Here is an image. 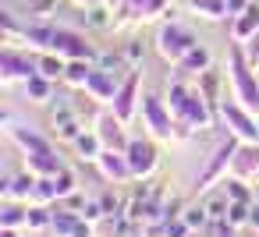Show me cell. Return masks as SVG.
Masks as SVG:
<instances>
[{
    "instance_id": "obj_1",
    "label": "cell",
    "mask_w": 259,
    "mask_h": 237,
    "mask_svg": "<svg viewBox=\"0 0 259 237\" xmlns=\"http://www.w3.org/2000/svg\"><path fill=\"white\" fill-rule=\"evenodd\" d=\"M192 46H195V39H192L185 29H178V25H163L160 36H156V50H160L167 61H185Z\"/></svg>"
},
{
    "instance_id": "obj_2",
    "label": "cell",
    "mask_w": 259,
    "mask_h": 237,
    "mask_svg": "<svg viewBox=\"0 0 259 237\" xmlns=\"http://www.w3.org/2000/svg\"><path fill=\"white\" fill-rule=\"evenodd\" d=\"M255 32H259V8H255V4H248L241 15H234L231 36H234V43H248Z\"/></svg>"
},
{
    "instance_id": "obj_3",
    "label": "cell",
    "mask_w": 259,
    "mask_h": 237,
    "mask_svg": "<svg viewBox=\"0 0 259 237\" xmlns=\"http://www.w3.org/2000/svg\"><path fill=\"white\" fill-rule=\"evenodd\" d=\"M128 166H132V173H149L153 166H156V152H153V145H142V142H132L128 145Z\"/></svg>"
},
{
    "instance_id": "obj_4",
    "label": "cell",
    "mask_w": 259,
    "mask_h": 237,
    "mask_svg": "<svg viewBox=\"0 0 259 237\" xmlns=\"http://www.w3.org/2000/svg\"><path fill=\"white\" fill-rule=\"evenodd\" d=\"M54 131L61 138H78V121L68 103H54Z\"/></svg>"
},
{
    "instance_id": "obj_5",
    "label": "cell",
    "mask_w": 259,
    "mask_h": 237,
    "mask_svg": "<svg viewBox=\"0 0 259 237\" xmlns=\"http://www.w3.org/2000/svg\"><path fill=\"white\" fill-rule=\"evenodd\" d=\"M54 50H61V53H71V57H78V61H85V57L93 53V50H89V46H85V43H82L75 32H61V29L54 32Z\"/></svg>"
},
{
    "instance_id": "obj_6",
    "label": "cell",
    "mask_w": 259,
    "mask_h": 237,
    "mask_svg": "<svg viewBox=\"0 0 259 237\" xmlns=\"http://www.w3.org/2000/svg\"><path fill=\"white\" fill-rule=\"evenodd\" d=\"M188 8H192L195 15L209 18V22H220L224 15H231V11H227V0H188Z\"/></svg>"
},
{
    "instance_id": "obj_7",
    "label": "cell",
    "mask_w": 259,
    "mask_h": 237,
    "mask_svg": "<svg viewBox=\"0 0 259 237\" xmlns=\"http://www.w3.org/2000/svg\"><path fill=\"white\" fill-rule=\"evenodd\" d=\"M206 64H209V53H206L202 46H192V50H188V57L181 61V68H185V71H206Z\"/></svg>"
},
{
    "instance_id": "obj_8",
    "label": "cell",
    "mask_w": 259,
    "mask_h": 237,
    "mask_svg": "<svg viewBox=\"0 0 259 237\" xmlns=\"http://www.w3.org/2000/svg\"><path fill=\"white\" fill-rule=\"evenodd\" d=\"M132 96H135V75L124 82V89H121V96H117V113H121V121H128V113H132Z\"/></svg>"
},
{
    "instance_id": "obj_9",
    "label": "cell",
    "mask_w": 259,
    "mask_h": 237,
    "mask_svg": "<svg viewBox=\"0 0 259 237\" xmlns=\"http://www.w3.org/2000/svg\"><path fill=\"white\" fill-rule=\"evenodd\" d=\"M85 25H93V29H110L107 8H103V4H93V8H85Z\"/></svg>"
},
{
    "instance_id": "obj_10",
    "label": "cell",
    "mask_w": 259,
    "mask_h": 237,
    "mask_svg": "<svg viewBox=\"0 0 259 237\" xmlns=\"http://www.w3.org/2000/svg\"><path fill=\"white\" fill-rule=\"evenodd\" d=\"M121 61H124V57H117V53H100V57H96L100 71H103V75H114V78H117V71H121Z\"/></svg>"
},
{
    "instance_id": "obj_11",
    "label": "cell",
    "mask_w": 259,
    "mask_h": 237,
    "mask_svg": "<svg viewBox=\"0 0 259 237\" xmlns=\"http://www.w3.org/2000/svg\"><path fill=\"white\" fill-rule=\"evenodd\" d=\"M36 68H39V75H43V78H57L61 71H68V68L61 64V57H43Z\"/></svg>"
},
{
    "instance_id": "obj_12",
    "label": "cell",
    "mask_w": 259,
    "mask_h": 237,
    "mask_svg": "<svg viewBox=\"0 0 259 237\" xmlns=\"http://www.w3.org/2000/svg\"><path fill=\"white\" fill-rule=\"evenodd\" d=\"M64 78H68L71 85H89V78H93V71H89V68H85V64L78 61V64H71V68H68V75H64Z\"/></svg>"
},
{
    "instance_id": "obj_13",
    "label": "cell",
    "mask_w": 259,
    "mask_h": 237,
    "mask_svg": "<svg viewBox=\"0 0 259 237\" xmlns=\"http://www.w3.org/2000/svg\"><path fill=\"white\" fill-rule=\"evenodd\" d=\"M75 142H78V149H82L85 159H100V156H96V152H100V138H93V135H78Z\"/></svg>"
},
{
    "instance_id": "obj_14",
    "label": "cell",
    "mask_w": 259,
    "mask_h": 237,
    "mask_svg": "<svg viewBox=\"0 0 259 237\" xmlns=\"http://www.w3.org/2000/svg\"><path fill=\"white\" fill-rule=\"evenodd\" d=\"M227 219H231L234 226H241V223H252V216H248V205H245V202H231V209H227Z\"/></svg>"
},
{
    "instance_id": "obj_15",
    "label": "cell",
    "mask_w": 259,
    "mask_h": 237,
    "mask_svg": "<svg viewBox=\"0 0 259 237\" xmlns=\"http://www.w3.org/2000/svg\"><path fill=\"white\" fill-rule=\"evenodd\" d=\"M227 117L238 124V131H241V135H248V138H259V131H255V128H252V124H248V121H245V117L234 110V106H227Z\"/></svg>"
},
{
    "instance_id": "obj_16",
    "label": "cell",
    "mask_w": 259,
    "mask_h": 237,
    "mask_svg": "<svg viewBox=\"0 0 259 237\" xmlns=\"http://www.w3.org/2000/svg\"><path fill=\"white\" fill-rule=\"evenodd\" d=\"M121 57H124V64L139 68V64H142V43H135V39H132V43L124 46V53H121Z\"/></svg>"
},
{
    "instance_id": "obj_17",
    "label": "cell",
    "mask_w": 259,
    "mask_h": 237,
    "mask_svg": "<svg viewBox=\"0 0 259 237\" xmlns=\"http://www.w3.org/2000/svg\"><path fill=\"white\" fill-rule=\"evenodd\" d=\"M227 209H231V202H224V198L206 202V216H209V219H224V216H227Z\"/></svg>"
},
{
    "instance_id": "obj_18",
    "label": "cell",
    "mask_w": 259,
    "mask_h": 237,
    "mask_svg": "<svg viewBox=\"0 0 259 237\" xmlns=\"http://www.w3.org/2000/svg\"><path fill=\"white\" fill-rule=\"evenodd\" d=\"M29 96H36V99H47L50 96V85H47V78H29Z\"/></svg>"
},
{
    "instance_id": "obj_19",
    "label": "cell",
    "mask_w": 259,
    "mask_h": 237,
    "mask_svg": "<svg viewBox=\"0 0 259 237\" xmlns=\"http://www.w3.org/2000/svg\"><path fill=\"white\" fill-rule=\"evenodd\" d=\"M71 191V173L61 170V177H54V195H68Z\"/></svg>"
},
{
    "instance_id": "obj_20",
    "label": "cell",
    "mask_w": 259,
    "mask_h": 237,
    "mask_svg": "<svg viewBox=\"0 0 259 237\" xmlns=\"http://www.w3.org/2000/svg\"><path fill=\"white\" fill-rule=\"evenodd\" d=\"M206 219H209V216H206V205H199V209H188V216H185V223H188V226H195V223L202 226Z\"/></svg>"
},
{
    "instance_id": "obj_21",
    "label": "cell",
    "mask_w": 259,
    "mask_h": 237,
    "mask_svg": "<svg viewBox=\"0 0 259 237\" xmlns=\"http://www.w3.org/2000/svg\"><path fill=\"white\" fill-rule=\"evenodd\" d=\"M167 4H170V0H146V11H142V18H153V15H160Z\"/></svg>"
},
{
    "instance_id": "obj_22",
    "label": "cell",
    "mask_w": 259,
    "mask_h": 237,
    "mask_svg": "<svg viewBox=\"0 0 259 237\" xmlns=\"http://www.w3.org/2000/svg\"><path fill=\"white\" fill-rule=\"evenodd\" d=\"M245 8H248V0H227V11L231 15H241Z\"/></svg>"
},
{
    "instance_id": "obj_23",
    "label": "cell",
    "mask_w": 259,
    "mask_h": 237,
    "mask_svg": "<svg viewBox=\"0 0 259 237\" xmlns=\"http://www.w3.org/2000/svg\"><path fill=\"white\" fill-rule=\"evenodd\" d=\"M22 216H18V209H4V226H15Z\"/></svg>"
},
{
    "instance_id": "obj_24",
    "label": "cell",
    "mask_w": 259,
    "mask_h": 237,
    "mask_svg": "<svg viewBox=\"0 0 259 237\" xmlns=\"http://www.w3.org/2000/svg\"><path fill=\"white\" fill-rule=\"evenodd\" d=\"M185 230H188L185 223H174V226H167V237H185Z\"/></svg>"
},
{
    "instance_id": "obj_25",
    "label": "cell",
    "mask_w": 259,
    "mask_h": 237,
    "mask_svg": "<svg viewBox=\"0 0 259 237\" xmlns=\"http://www.w3.org/2000/svg\"><path fill=\"white\" fill-rule=\"evenodd\" d=\"M29 223H32V226H43V223H47V216H43V212H39V209H36V212H32V216H29Z\"/></svg>"
},
{
    "instance_id": "obj_26",
    "label": "cell",
    "mask_w": 259,
    "mask_h": 237,
    "mask_svg": "<svg viewBox=\"0 0 259 237\" xmlns=\"http://www.w3.org/2000/svg\"><path fill=\"white\" fill-rule=\"evenodd\" d=\"M75 4H82V8H93V4H107V0H75Z\"/></svg>"
},
{
    "instance_id": "obj_27",
    "label": "cell",
    "mask_w": 259,
    "mask_h": 237,
    "mask_svg": "<svg viewBox=\"0 0 259 237\" xmlns=\"http://www.w3.org/2000/svg\"><path fill=\"white\" fill-rule=\"evenodd\" d=\"M18 4H22V8H32V4H36V0H18Z\"/></svg>"
},
{
    "instance_id": "obj_28",
    "label": "cell",
    "mask_w": 259,
    "mask_h": 237,
    "mask_svg": "<svg viewBox=\"0 0 259 237\" xmlns=\"http://www.w3.org/2000/svg\"><path fill=\"white\" fill-rule=\"evenodd\" d=\"M252 223H255V226H259V209H255V212H252Z\"/></svg>"
},
{
    "instance_id": "obj_29",
    "label": "cell",
    "mask_w": 259,
    "mask_h": 237,
    "mask_svg": "<svg viewBox=\"0 0 259 237\" xmlns=\"http://www.w3.org/2000/svg\"><path fill=\"white\" fill-rule=\"evenodd\" d=\"M107 4H121V0H107Z\"/></svg>"
}]
</instances>
